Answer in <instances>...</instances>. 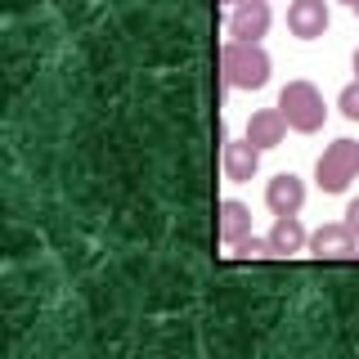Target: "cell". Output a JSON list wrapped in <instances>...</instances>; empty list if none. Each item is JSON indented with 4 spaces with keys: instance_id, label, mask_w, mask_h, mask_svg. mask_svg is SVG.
I'll return each mask as SVG.
<instances>
[{
    "instance_id": "cell-1",
    "label": "cell",
    "mask_w": 359,
    "mask_h": 359,
    "mask_svg": "<svg viewBox=\"0 0 359 359\" xmlns=\"http://www.w3.org/2000/svg\"><path fill=\"white\" fill-rule=\"evenodd\" d=\"M216 63L229 90H261L269 81V54L261 50V41H224Z\"/></svg>"
},
{
    "instance_id": "cell-2",
    "label": "cell",
    "mask_w": 359,
    "mask_h": 359,
    "mask_svg": "<svg viewBox=\"0 0 359 359\" xmlns=\"http://www.w3.org/2000/svg\"><path fill=\"white\" fill-rule=\"evenodd\" d=\"M278 108H283L287 126L297 135H314L328 121V104H323V95H319L314 81H287L278 90Z\"/></svg>"
},
{
    "instance_id": "cell-3",
    "label": "cell",
    "mask_w": 359,
    "mask_h": 359,
    "mask_svg": "<svg viewBox=\"0 0 359 359\" xmlns=\"http://www.w3.org/2000/svg\"><path fill=\"white\" fill-rule=\"evenodd\" d=\"M359 175V144L355 140H332L314 162V184L323 194H346L351 180Z\"/></svg>"
},
{
    "instance_id": "cell-4",
    "label": "cell",
    "mask_w": 359,
    "mask_h": 359,
    "mask_svg": "<svg viewBox=\"0 0 359 359\" xmlns=\"http://www.w3.org/2000/svg\"><path fill=\"white\" fill-rule=\"evenodd\" d=\"M269 0H243V5H229V18H224V32L229 41H261L269 32Z\"/></svg>"
},
{
    "instance_id": "cell-5",
    "label": "cell",
    "mask_w": 359,
    "mask_h": 359,
    "mask_svg": "<svg viewBox=\"0 0 359 359\" xmlns=\"http://www.w3.org/2000/svg\"><path fill=\"white\" fill-rule=\"evenodd\" d=\"M310 256L314 261H346V256H359V238L351 233V224H319L310 233Z\"/></svg>"
},
{
    "instance_id": "cell-6",
    "label": "cell",
    "mask_w": 359,
    "mask_h": 359,
    "mask_svg": "<svg viewBox=\"0 0 359 359\" xmlns=\"http://www.w3.org/2000/svg\"><path fill=\"white\" fill-rule=\"evenodd\" d=\"M287 32L297 41H319L328 32V0H292L287 5Z\"/></svg>"
},
{
    "instance_id": "cell-7",
    "label": "cell",
    "mask_w": 359,
    "mask_h": 359,
    "mask_svg": "<svg viewBox=\"0 0 359 359\" xmlns=\"http://www.w3.org/2000/svg\"><path fill=\"white\" fill-rule=\"evenodd\" d=\"M287 117H283V108H256L252 112V117H247V140H252L256 144V149H261V153H269V149H278V144H283L287 140Z\"/></svg>"
},
{
    "instance_id": "cell-8",
    "label": "cell",
    "mask_w": 359,
    "mask_h": 359,
    "mask_svg": "<svg viewBox=\"0 0 359 359\" xmlns=\"http://www.w3.org/2000/svg\"><path fill=\"white\" fill-rule=\"evenodd\" d=\"M265 207L274 211V216H301V207H306V184L292 171H278L265 184Z\"/></svg>"
},
{
    "instance_id": "cell-9",
    "label": "cell",
    "mask_w": 359,
    "mask_h": 359,
    "mask_svg": "<svg viewBox=\"0 0 359 359\" xmlns=\"http://www.w3.org/2000/svg\"><path fill=\"white\" fill-rule=\"evenodd\" d=\"M220 166H224V175L233 180V184H247L256 171H261V149H256L252 140H224V149H220Z\"/></svg>"
},
{
    "instance_id": "cell-10",
    "label": "cell",
    "mask_w": 359,
    "mask_h": 359,
    "mask_svg": "<svg viewBox=\"0 0 359 359\" xmlns=\"http://www.w3.org/2000/svg\"><path fill=\"white\" fill-rule=\"evenodd\" d=\"M252 233V207H243L238 198H224L216 207V238L224 247H238Z\"/></svg>"
},
{
    "instance_id": "cell-11",
    "label": "cell",
    "mask_w": 359,
    "mask_h": 359,
    "mask_svg": "<svg viewBox=\"0 0 359 359\" xmlns=\"http://www.w3.org/2000/svg\"><path fill=\"white\" fill-rule=\"evenodd\" d=\"M269 243H274V256H297V252H306V247H310V233L301 229L297 216H274Z\"/></svg>"
},
{
    "instance_id": "cell-12",
    "label": "cell",
    "mask_w": 359,
    "mask_h": 359,
    "mask_svg": "<svg viewBox=\"0 0 359 359\" xmlns=\"http://www.w3.org/2000/svg\"><path fill=\"white\" fill-rule=\"evenodd\" d=\"M233 252H238L243 261H269V256H274V243H269V238H256V233H247V238L233 247Z\"/></svg>"
},
{
    "instance_id": "cell-13",
    "label": "cell",
    "mask_w": 359,
    "mask_h": 359,
    "mask_svg": "<svg viewBox=\"0 0 359 359\" xmlns=\"http://www.w3.org/2000/svg\"><path fill=\"white\" fill-rule=\"evenodd\" d=\"M337 108H341V117H346V121H359V76L341 90V95H337Z\"/></svg>"
},
{
    "instance_id": "cell-14",
    "label": "cell",
    "mask_w": 359,
    "mask_h": 359,
    "mask_svg": "<svg viewBox=\"0 0 359 359\" xmlns=\"http://www.w3.org/2000/svg\"><path fill=\"white\" fill-rule=\"evenodd\" d=\"M346 224H351V233L359 238V198H351V202H346Z\"/></svg>"
},
{
    "instance_id": "cell-15",
    "label": "cell",
    "mask_w": 359,
    "mask_h": 359,
    "mask_svg": "<svg viewBox=\"0 0 359 359\" xmlns=\"http://www.w3.org/2000/svg\"><path fill=\"white\" fill-rule=\"evenodd\" d=\"M355 76H359V50H355Z\"/></svg>"
},
{
    "instance_id": "cell-16",
    "label": "cell",
    "mask_w": 359,
    "mask_h": 359,
    "mask_svg": "<svg viewBox=\"0 0 359 359\" xmlns=\"http://www.w3.org/2000/svg\"><path fill=\"white\" fill-rule=\"evenodd\" d=\"M224 5H243V0H224Z\"/></svg>"
},
{
    "instance_id": "cell-17",
    "label": "cell",
    "mask_w": 359,
    "mask_h": 359,
    "mask_svg": "<svg viewBox=\"0 0 359 359\" xmlns=\"http://www.w3.org/2000/svg\"><path fill=\"white\" fill-rule=\"evenodd\" d=\"M351 9H355V14H359V0H355V5H351Z\"/></svg>"
},
{
    "instance_id": "cell-18",
    "label": "cell",
    "mask_w": 359,
    "mask_h": 359,
    "mask_svg": "<svg viewBox=\"0 0 359 359\" xmlns=\"http://www.w3.org/2000/svg\"><path fill=\"white\" fill-rule=\"evenodd\" d=\"M341 5H355V0H341Z\"/></svg>"
}]
</instances>
